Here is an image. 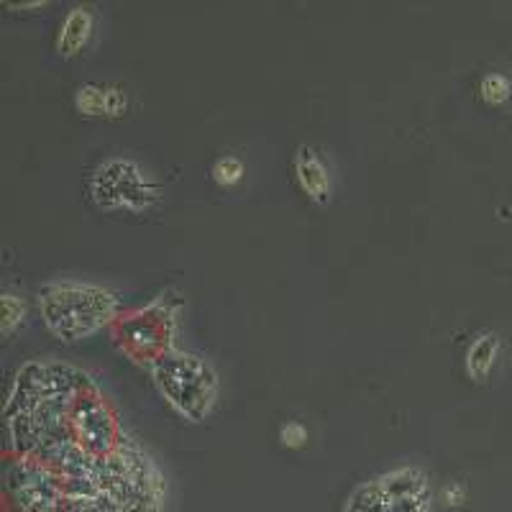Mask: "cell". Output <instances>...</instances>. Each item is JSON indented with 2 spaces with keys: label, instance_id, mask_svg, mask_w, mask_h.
<instances>
[{
  "label": "cell",
  "instance_id": "cell-1",
  "mask_svg": "<svg viewBox=\"0 0 512 512\" xmlns=\"http://www.w3.org/2000/svg\"><path fill=\"white\" fill-rule=\"evenodd\" d=\"M118 310L121 303L111 290L88 282H49L39 290L41 320L62 344H75L113 326L121 318Z\"/></svg>",
  "mask_w": 512,
  "mask_h": 512
},
{
  "label": "cell",
  "instance_id": "cell-2",
  "mask_svg": "<svg viewBox=\"0 0 512 512\" xmlns=\"http://www.w3.org/2000/svg\"><path fill=\"white\" fill-rule=\"evenodd\" d=\"M146 369L159 395L180 418L200 423L216 408L221 382L216 369L200 356L172 349L146 364Z\"/></svg>",
  "mask_w": 512,
  "mask_h": 512
},
{
  "label": "cell",
  "instance_id": "cell-3",
  "mask_svg": "<svg viewBox=\"0 0 512 512\" xmlns=\"http://www.w3.org/2000/svg\"><path fill=\"white\" fill-rule=\"evenodd\" d=\"M90 200L103 213H146L162 198L154 177L139 162L111 157L100 162L88 182Z\"/></svg>",
  "mask_w": 512,
  "mask_h": 512
},
{
  "label": "cell",
  "instance_id": "cell-4",
  "mask_svg": "<svg viewBox=\"0 0 512 512\" xmlns=\"http://www.w3.org/2000/svg\"><path fill=\"white\" fill-rule=\"evenodd\" d=\"M175 328L177 305H172L162 295L144 308L121 315L113 323V336L128 356H134L136 361H144V364H152L154 359L175 349L172 346Z\"/></svg>",
  "mask_w": 512,
  "mask_h": 512
},
{
  "label": "cell",
  "instance_id": "cell-5",
  "mask_svg": "<svg viewBox=\"0 0 512 512\" xmlns=\"http://www.w3.org/2000/svg\"><path fill=\"white\" fill-rule=\"evenodd\" d=\"M8 507L16 512H64V479L49 466L29 459H13L6 466Z\"/></svg>",
  "mask_w": 512,
  "mask_h": 512
},
{
  "label": "cell",
  "instance_id": "cell-6",
  "mask_svg": "<svg viewBox=\"0 0 512 512\" xmlns=\"http://www.w3.org/2000/svg\"><path fill=\"white\" fill-rule=\"evenodd\" d=\"M292 169H295V180L303 190L305 198L315 205H328L333 200V177L328 169L326 159L320 157L315 146H297L295 159H292Z\"/></svg>",
  "mask_w": 512,
  "mask_h": 512
},
{
  "label": "cell",
  "instance_id": "cell-7",
  "mask_svg": "<svg viewBox=\"0 0 512 512\" xmlns=\"http://www.w3.org/2000/svg\"><path fill=\"white\" fill-rule=\"evenodd\" d=\"M75 108L85 118H123L131 108L128 93L121 85H82L75 93Z\"/></svg>",
  "mask_w": 512,
  "mask_h": 512
},
{
  "label": "cell",
  "instance_id": "cell-8",
  "mask_svg": "<svg viewBox=\"0 0 512 512\" xmlns=\"http://www.w3.org/2000/svg\"><path fill=\"white\" fill-rule=\"evenodd\" d=\"M95 11L90 6H75L67 11L57 31V54L62 59H77L88 52L95 36Z\"/></svg>",
  "mask_w": 512,
  "mask_h": 512
},
{
  "label": "cell",
  "instance_id": "cell-9",
  "mask_svg": "<svg viewBox=\"0 0 512 512\" xmlns=\"http://www.w3.org/2000/svg\"><path fill=\"white\" fill-rule=\"evenodd\" d=\"M502 356V338L495 331H479L469 341L464 354V372L472 382L484 384L495 374L497 364Z\"/></svg>",
  "mask_w": 512,
  "mask_h": 512
},
{
  "label": "cell",
  "instance_id": "cell-10",
  "mask_svg": "<svg viewBox=\"0 0 512 512\" xmlns=\"http://www.w3.org/2000/svg\"><path fill=\"white\" fill-rule=\"evenodd\" d=\"M377 479L382 484L384 495L390 500H410V497L431 495L428 474L420 466H397V469L379 474Z\"/></svg>",
  "mask_w": 512,
  "mask_h": 512
},
{
  "label": "cell",
  "instance_id": "cell-11",
  "mask_svg": "<svg viewBox=\"0 0 512 512\" xmlns=\"http://www.w3.org/2000/svg\"><path fill=\"white\" fill-rule=\"evenodd\" d=\"M387 507H390V497L384 495L382 484L374 477L351 489L341 512H387Z\"/></svg>",
  "mask_w": 512,
  "mask_h": 512
},
{
  "label": "cell",
  "instance_id": "cell-12",
  "mask_svg": "<svg viewBox=\"0 0 512 512\" xmlns=\"http://www.w3.org/2000/svg\"><path fill=\"white\" fill-rule=\"evenodd\" d=\"M479 98L487 105H505L512 98V80L502 72H489L479 80Z\"/></svg>",
  "mask_w": 512,
  "mask_h": 512
},
{
  "label": "cell",
  "instance_id": "cell-13",
  "mask_svg": "<svg viewBox=\"0 0 512 512\" xmlns=\"http://www.w3.org/2000/svg\"><path fill=\"white\" fill-rule=\"evenodd\" d=\"M246 175V167L239 157H221L213 169H210V177L216 182L218 187L228 190V187H236Z\"/></svg>",
  "mask_w": 512,
  "mask_h": 512
},
{
  "label": "cell",
  "instance_id": "cell-14",
  "mask_svg": "<svg viewBox=\"0 0 512 512\" xmlns=\"http://www.w3.org/2000/svg\"><path fill=\"white\" fill-rule=\"evenodd\" d=\"M26 320V303L13 292L3 295V336L11 338L18 326H24Z\"/></svg>",
  "mask_w": 512,
  "mask_h": 512
},
{
  "label": "cell",
  "instance_id": "cell-15",
  "mask_svg": "<svg viewBox=\"0 0 512 512\" xmlns=\"http://www.w3.org/2000/svg\"><path fill=\"white\" fill-rule=\"evenodd\" d=\"M308 428H305L300 420H287V423H282L280 428V443L285 448H303L308 446Z\"/></svg>",
  "mask_w": 512,
  "mask_h": 512
},
{
  "label": "cell",
  "instance_id": "cell-16",
  "mask_svg": "<svg viewBox=\"0 0 512 512\" xmlns=\"http://www.w3.org/2000/svg\"><path fill=\"white\" fill-rule=\"evenodd\" d=\"M466 500V487L461 482H451L441 489V502H446L448 507H459Z\"/></svg>",
  "mask_w": 512,
  "mask_h": 512
}]
</instances>
